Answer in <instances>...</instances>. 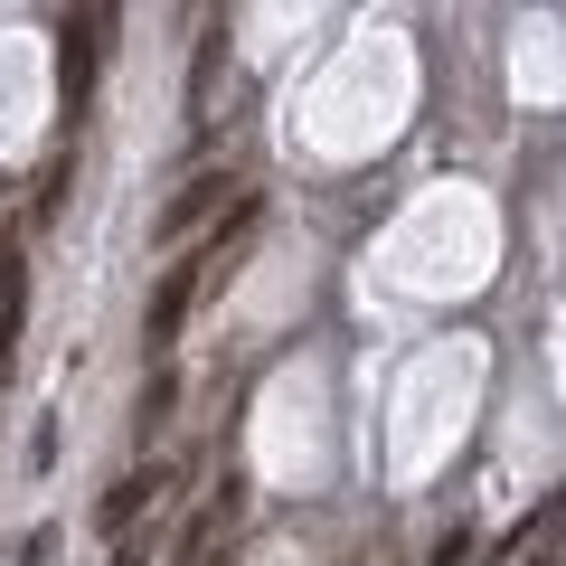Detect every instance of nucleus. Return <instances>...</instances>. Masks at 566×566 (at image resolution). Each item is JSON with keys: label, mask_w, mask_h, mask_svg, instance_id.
<instances>
[{"label": "nucleus", "mask_w": 566, "mask_h": 566, "mask_svg": "<svg viewBox=\"0 0 566 566\" xmlns=\"http://www.w3.org/2000/svg\"><path fill=\"white\" fill-rule=\"evenodd\" d=\"M170 482H180L170 463H133V472H123V482L95 501V528H104V538H133V528H142V510H151V501H170Z\"/></svg>", "instance_id": "f03ea898"}, {"label": "nucleus", "mask_w": 566, "mask_h": 566, "mask_svg": "<svg viewBox=\"0 0 566 566\" xmlns=\"http://www.w3.org/2000/svg\"><path fill=\"white\" fill-rule=\"evenodd\" d=\"M208 274H218V264H208L199 245H189L180 264H161V283H151V312H142V340H151V349H170V340H180V322L208 303Z\"/></svg>", "instance_id": "f257e3e1"}, {"label": "nucleus", "mask_w": 566, "mask_h": 566, "mask_svg": "<svg viewBox=\"0 0 566 566\" xmlns=\"http://www.w3.org/2000/svg\"><path fill=\"white\" fill-rule=\"evenodd\" d=\"M170 406H180V378H170V368H151V378H142V444H151V434H161V424H170Z\"/></svg>", "instance_id": "423d86ee"}, {"label": "nucleus", "mask_w": 566, "mask_h": 566, "mask_svg": "<svg viewBox=\"0 0 566 566\" xmlns=\"http://www.w3.org/2000/svg\"><path fill=\"white\" fill-rule=\"evenodd\" d=\"M114 566H151V538H142V528H133V538H114Z\"/></svg>", "instance_id": "6e6552de"}, {"label": "nucleus", "mask_w": 566, "mask_h": 566, "mask_svg": "<svg viewBox=\"0 0 566 566\" xmlns=\"http://www.w3.org/2000/svg\"><path fill=\"white\" fill-rule=\"evenodd\" d=\"M20 322H29V264L20 245H0V378L20 368Z\"/></svg>", "instance_id": "20e7f679"}, {"label": "nucleus", "mask_w": 566, "mask_h": 566, "mask_svg": "<svg viewBox=\"0 0 566 566\" xmlns=\"http://www.w3.org/2000/svg\"><path fill=\"white\" fill-rule=\"evenodd\" d=\"M104 10H85V20H66V95H76V114H85V95H95V57H104Z\"/></svg>", "instance_id": "39448f33"}, {"label": "nucleus", "mask_w": 566, "mask_h": 566, "mask_svg": "<svg viewBox=\"0 0 566 566\" xmlns=\"http://www.w3.org/2000/svg\"><path fill=\"white\" fill-rule=\"evenodd\" d=\"M424 566H472V528H463V520H453V528H444V538H434V557H424Z\"/></svg>", "instance_id": "0eeeda50"}, {"label": "nucleus", "mask_w": 566, "mask_h": 566, "mask_svg": "<svg viewBox=\"0 0 566 566\" xmlns=\"http://www.w3.org/2000/svg\"><path fill=\"white\" fill-rule=\"evenodd\" d=\"M227 189H245V180H227V170H199V180H189L180 199H170L161 218H151V237H161V245H180V237H189V227H199V218L218 227V208H227Z\"/></svg>", "instance_id": "7ed1b4c3"}]
</instances>
